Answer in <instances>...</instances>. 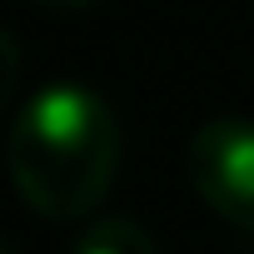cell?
<instances>
[{
  "label": "cell",
  "mask_w": 254,
  "mask_h": 254,
  "mask_svg": "<svg viewBox=\"0 0 254 254\" xmlns=\"http://www.w3.org/2000/svg\"><path fill=\"white\" fill-rule=\"evenodd\" d=\"M70 254H160V244H155V234H150L140 219L115 214V219L90 224V229L75 239Z\"/></svg>",
  "instance_id": "3"
},
{
  "label": "cell",
  "mask_w": 254,
  "mask_h": 254,
  "mask_svg": "<svg viewBox=\"0 0 254 254\" xmlns=\"http://www.w3.org/2000/svg\"><path fill=\"white\" fill-rule=\"evenodd\" d=\"M120 170L115 110L80 80L40 85L10 125V180L40 219L90 214Z\"/></svg>",
  "instance_id": "1"
},
{
  "label": "cell",
  "mask_w": 254,
  "mask_h": 254,
  "mask_svg": "<svg viewBox=\"0 0 254 254\" xmlns=\"http://www.w3.org/2000/svg\"><path fill=\"white\" fill-rule=\"evenodd\" d=\"M40 5H55V10H85V5H100V0H40Z\"/></svg>",
  "instance_id": "4"
},
{
  "label": "cell",
  "mask_w": 254,
  "mask_h": 254,
  "mask_svg": "<svg viewBox=\"0 0 254 254\" xmlns=\"http://www.w3.org/2000/svg\"><path fill=\"white\" fill-rule=\"evenodd\" d=\"M0 254H15V249H10V244H5V249H0Z\"/></svg>",
  "instance_id": "5"
},
{
  "label": "cell",
  "mask_w": 254,
  "mask_h": 254,
  "mask_svg": "<svg viewBox=\"0 0 254 254\" xmlns=\"http://www.w3.org/2000/svg\"><path fill=\"white\" fill-rule=\"evenodd\" d=\"M185 170L194 194L234 229L254 234V120L214 115L185 145Z\"/></svg>",
  "instance_id": "2"
}]
</instances>
